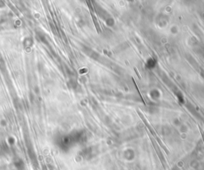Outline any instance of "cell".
<instances>
[{
  "instance_id": "7a4b0ae2",
  "label": "cell",
  "mask_w": 204,
  "mask_h": 170,
  "mask_svg": "<svg viewBox=\"0 0 204 170\" xmlns=\"http://www.w3.org/2000/svg\"><path fill=\"white\" fill-rule=\"evenodd\" d=\"M133 83H134V84H135V86H136V89H137V91H138V93H139V95H140V96L141 97V99H142V102H143V103H144V104L146 105V103H145L144 99L143 96H142V95H141V93H140V90H139L138 86H137V83H136V81H135V80H134V79H133Z\"/></svg>"
},
{
  "instance_id": "3957f363",
  "label": "cell",
  "mask_w": 204,
  "mask_h": 170,
  "mask_svg": "<svg viewBox=\"0 0 204 170\" xmlns=\"http://www.w3.org/2000/svg\"><path fill=\"white\" fill-rule=\"evenodd\" d=\"M134 70H135V72H137V75H138L139 78H140V74H139L138 71H137V68H134Z\"/></svg>"
},
{
  "instance_id": "6da1fadb",
  "label": "cell",
  "mask_w": 204,
  "mask_h": 170,
  "mask_svg": "<svg viewBox=\"0 0 204 170\" xmlns=\"http://www.w3.org/2000/svg\"><path fill=\"white\" fill-rule=\"evenodd\" d=\"M90 14H91L92 19H93V22H94V25H95L96 29H97V31L98 32V33H101V29L99 26V23H98V22H97V18H96V16H95V14H94V13H93V11H92L91 8H90Z\"/></svg>"
}]
</instances>
